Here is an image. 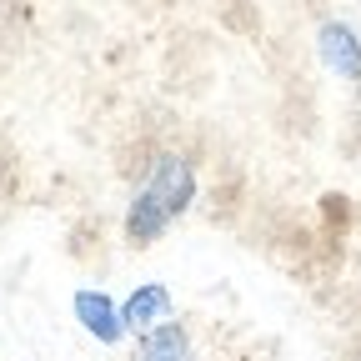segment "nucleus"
Wrapping results in <instances>:
<instances>
[{"mask_svg":"<svg viewBox=\"0 0 361 361\" xmlns=\"http://www.w3.org/2000/svg\"><path fill=\"white\" fill-rule=\"evenodd\" d=\"M201 196V171L186 151L176 146H161L146 166H141V180H135V191L126 201V221L121 231L130 246H156L171 226L186 216Z\"/></svg>","mask_w":361,"mask_h":361,"instance_id":"f257e3e1","label":"nucleus"},{"mask_svg":"<svg viewBox=\"0 0 361 361\" xmlns=\"http://www.w3.org/2000/svg\"><path fill=\"white\" fill-rule=\"evenodd\" d=\"M316 61H322L341 85L361 90V35L351 20H322L316 25Z\"/></svg>","mask_w":361,"mask_h":361,"instance_id":"f03ea898","label":"nucleus"},{"mask_svg":"<svg viewBox=\"0 0 361 361\" xmlns=\"http://www.w3.org/2000/svg\"><path fill=\"white\" fill-rule=\"evenodd\" d=\"M71 311H75V322L90 341H101V346H121L126 341V316H121V301L111 291H96V286H80L71 296Z\"/></svg>","mask_w":361,"mask_h":361,"instance_id":"7ed1b4c3","label":"nucleus"},{"mask_svg":"<svg viewBox=\"0 0 361 361\" xmlns=\"http://www.w3.org/2000/svg\"><path fill=\"white\" fill-rule=\"evenodd\" d=\"M135 361H196V341H191L186 322L166 316V322L135 331Z\"/></svg>","mask_w":361,"mask_h":361,"instance_id":"20e7f679","label":"nucleus"},{"mask_svg":"<svg viewBox=\"0 0 361 361\" xmlns=\"http://www.w3.org/2000/svg\"><path fill=\"white\" fill-rule=\"evenodd\" d=\"M121 316H126V331H146V326H156V322L171 316V291L161 281H141L121 301Z\"/></svg>","mask_w":361,"mask_h":361,"instance_id":"39448f33","label":"nucleus"}]
</instances>
